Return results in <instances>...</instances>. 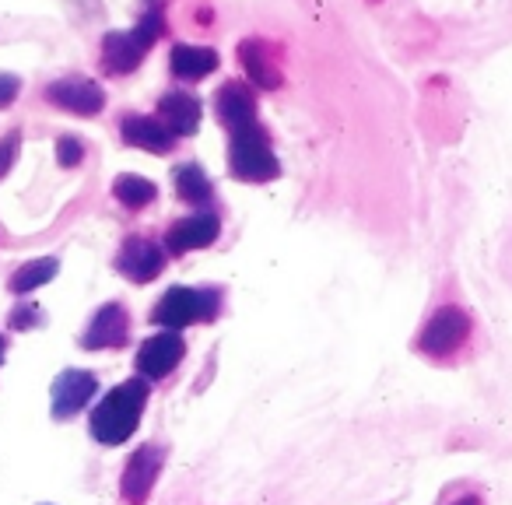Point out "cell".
<instances>
[{"mask_svg": "<svg viewBox=\"0 0 512 505\" xmlns=\"http://www.w3.org/2000/svg\"><path fill=\"white\" fill-rule=\"evenodd\" d=\"M148 379H127L116 390L102 397V404L92 411V435L102 446H120L134 435L137 418H141L144 404H148Z\"/></svg>", "mask_w": 512, "mask_h": 505, "instance_id": "1", "label": "cell"}, {"mask_svg": "<svg viewBox=\"0 0 512 505\" xmlns=\"http://www.w3.org/2000/svg\"><path fill=\"white\" fill-rule=\"evenodd\" d=\"M470 337H474V320H470L467 309L442 306V309H435L425 320V327L418 330L414 351L425 355L428 362H453L470 344Z\"/></svg>", "mask_w": 512, "mask_h": 505, "instance_id": "2", "label": "cell"}, {"mask_svg": "<svg viewBox=\"0 0 512 505\" xmlns=\"http://www.w3.org/2000/svg\"><path fill=\"white\" fill-rule=\"evenodd\" d=\"M228 169H232L235 179L242 183H267L281 172L278 158H274L271 137H267L264 127H246L239 134H232V144H228Z\"/></svg>", "mask_w": 512, "mask_h": 505, "instance_id": "3", "label": "cell"}, {"mask_svg": "<svg viewBox=\"0 0 512 505\" xmlns=\"http://www.w3.org/2000/svg\"><path fill=\"white\" fill-rule=\"evenodd\" d=\"M221 309L218 292H200V288H169L151 309V320L165 330L190 327V323L214 320Z\"/></svg>", "mask_w": 512, "mask_h": 505, "instance_id": "4", "label": "cell"}, {"mask_svg": "<svg viewBox=\"0 0 512 505\" xmlns=\"http://www.w3.org/2000/svg\"><path fill=\"white\" fill-rule=\"evenodd\" d=\"M99 393V379L85 369H64L50 386V411L57 421H67Z\"/></svg>", "mask_w": 512, "mask_h": 505, "instance_id": "5", "label": "cell"}, {"mask_svg": "<svg viewBox=\"0 0 512 505\" xmlns=\"http://www.w3.org/2000/svg\"><path fill=\"white\" fill-rule=\"evenodd\" d=\"M162 463H165V449L155 446V442H148V446H141L134 456H130L127 470H123V481H120V491H123V498H127L130 505L148 502Z\"/></svg>", "mask_w": 512, "mask_h": 505, "instance_id": "6", "label": "cell"}, {"mask_svg": "<svg viewBox=\"0 0 512 505\" xmlns=\"http://www.w3.org/2000/svg\"><path fill=\"white\" fill-rule=\"evenodd\" d=\"M162 267H165V246H158V242H151V239H141V235L123 242L120 257H116V271H120L123 278L137 281V285L155 281L158 274H162Z\"/></svg>", "mask_w": 512, "mask_h": 505, "instance_id": "7", "label": "cell"}, {"mask_svg": "<svg viewBox=\"0 0 512 505\" xmlns=\"http://www.w3.org/2000/svg\"><path fill=\"white\" fill-rule=\"evenodd\" d=\"M186 355V344L176 330H162V334L148 337L137 351V372L144 379H165Z\"/></svg>", "mask_w": 512, "mask_h": 505, "instance_id": "8", "label": "cell"}, {"mask_svg": "<svg viewBox=\"0 0 512 505\" xmlns=\"http://www.w3.org/2000/svg\"><path fill=\"white\" fill-rule=\"evenodd\" d=\"M46 99L74 116H95V113H102V106H106V92L88 78L53 81V85L46 88Z\"/></svg>", "mask_w": 512, "mask_h": 505, "instance_id": "9", "label": "cell"}, {"mask_svg": "<svg viewBox=\"0 0 512 505\" xmlns=\"http://www.w3.org/2000/svg\"><path fill=\"white\" fill-rule=\"evenodd\" d=\"M130 337V320L127 309L120 302H106V306L95 313V320L88 323V330L81 334V348L102 351V348H123Z\"/></svg>", "mask_w": 512, "mask_h": 505, "instance_id": "10", "label": "cell"}, {"mask_svg": "<svg viewBox=\"0 0 512 505\" xmlns=\"http://www.w3.org/2000/svg\"><path fill=\"white\" fill-rule=\"evenodd\" d=\"M221 225L214 214H190V218H179L176 225L165 235V249L169 253H193V249H204L218 239Z\"/></svg>", "mask_w": 512, "mask_h": 505, "instance_id": "11", "label": "cell"}, {"mask_svg": "<svg viewBox=\"0 0 512 505\" xmlns=\"http://www.w3.org/2000/svg\"><path fill=\"white\" fill-rule=\"evenodd\" d=\"M214 109H218V120L225 123L232 134H239V130H246L256 123V99L249 95L246 85H239V81H228V85L218 88Z\"/></svg>", "mask_w": 512, "mask_h": 505, "instance_id": "12", "label": "cell"}, {"mask_svg": "<svg viewBox=\"0 0 512 505\" xmlns=\"http://www.w3.org/2000/svg\"><path fill=\"white\" fill-rule=\"evenodd\" d=\"M120 134L130 148L151 151V155H169V151L176 148L172 130L165 127L162 120H151V116H127L123 127H120Z\"/></svg>", "mask_w": 512, "mask_h": 505, "instance_id": "13", "label": "cell"}, {"mask_svg": "<svg viewBox=\"0 0 512 505\" xmlns=\"http://www.w3.org/2000/svg\"><path fill=\"white\" fill-rule=\"evenodd\" d=\"M158 120L176 137H190L200 127V102L186 92H169L158 99Z\"/></svg>", "mask_w": 512, "mask_h": 505, "instance_id": "14", "label": "cell"}, {"mask_svg": "<svg viewBox=\"0 0 512 505\" xmlns=\"http://www.w3.org/2000/svg\"><path fill=\"white\" fill-rule=\"evenodd\" d=\"M144 46L137 43L134 32H113V36L102 39V67L109 74H130L137 71V64L144 60Z\"/></svg>", "mask_w": 512, "mask_h": 505, "instance_id": "15", "label": "cell"}, {"mask_svg": "<svg viewBox=\"0 0 512 505\" xmlns=\"http://www.w3.org/2000/svg\"><path fill=\"white\" fill-rule=\"evenodd\" d=\"M239 60H242V67H246V74H249V81L253 85H260V88H281V71H278V64L271 60V53H267V46L264 43H256V39H249V43H242L239 46Z\"/></svg>", "mask_w": 512, "mask_h": 505, "instance_id": "16", "label": "cell"}, {"mask_svg": "<svg viewBox=\"0 0 512 505\" xmlns=\"http://www.w3.org/2000/svg\"><path fill=\"white\" fill-rule=\"evenodd\" d=\"M172 74L183 81H197L218 67V53L207 50V46H172Z\"/></svg>", "mask_w": 512, "mask_h": 505, "instance_id": "17", "label": "cell"}, {"mask_svg": "<svg viewBox=\"0 0 512 505\" xmlns=\"http://www.w3.org/2000/svg\"><path fill=\"white\" fill-rule=\"evenodd\" d=\"M113 197L120 200L123 207H130V211H141V207H148L151 200L158 197V186L144 176L123 172V176H116V183H113Z\"/></svg>", "mask_w": 512, "mask_h": 505, "instance_id": "18", "label": "cell"}, {"mask_svg": "<svg viewBox=\"0 0 512 505\" xmlns=\"http://www.w3.org/2000/svg\"><path fill=\"white\" fill-rule=\"evenodd\" d=\"M60 271L57 257H43V260H32V264L18 267L15 274H11V292L15 295H25V292H36V288H43L46 281H53Z\"/></svg>", "mask_w": 512, "mask_h": 505, "instance_id": "19", "label": "cell"}, {"mask_svg": "<svg viewBox=\"0 0 512 505\" xmlns=\"http://www.w3.org/2000/svg\"><path fill=\"white\" fill-rule=\"evenodd\" d=\"M176 193L186 204H207L211 200V179L197 162H186L176 169Z\"/></svg>", "mask_w": 512, "mask_h": 505, "instance_id": "20", "label": "cell"}, {"mask_svg": "<svg viewBox=\"0 0 512 505\" xmlns=\"http://www.w3.org/2000/svg\"><path fill=\"white\" fill-rule=\"evenodd\" d=\"M18 144H22V134H18V130H11L8 137H0V179H4L11 169H15Z\"/></svg>", "mask_w": 512, "mask_h": 505, "instance_id": "21", "label": "cell"}, {"mask_svg": "<svg viewBox=\"0 0 512 505\" xmlns=\"http://www.w3.org/2000/svg\"><path fill=\"white\" fill-rule=\"evenodd\" d=\"M57 158H60V165H64V169H71V165H78L81 158H85V148H81L78 137H60Z\"/></svg>", "mask_w": 512, "mask_h": 505, "instance_id": "22", "label": "cell"}, {"mask_svg": "<svg viewBox=\"0 0 512 505\" xmlns=\"http://www.w3.org/2000/svg\"><path fill=\"white\" fill-rule=\"evenodd\" d=\"M158 29H162V18H158V15H144L141 22H137V29H134L137 43H141L144 50H151V43L158 39Z\"/></svg>", "mask_w": 512, "mask_h": 505, "instance_id": "23", "label": "cell"}, {"mask_svg": "<svg viewBox=\"0 0 512 505\" xmlns=\"http://www.w3.org/2000/svg\"><path fill=\"white\" fill-rule=\"evenodd\" d=\"M442 505H484V491L474 488V484H460V488H453V495H449Z\"/></svg>", "mask_w": 512, "mask_h": 505, "instance_id": "24", "label": "cell"}, {"mask_svg": "<svg viewBox=\"0 0 512 505\" xmlns=\"http://www.w3.org/2000/svg\"><path fill=\"white\" fill-rule=\"evenodd\" d=\"M32 327H39V306L25 302V306H18L11 313V330H32Z\"/></svg>", "mask_w": 512, "mask_h": 505, "instance_id": "25", "label": "cell"}, {"mask_svg": "<svg viewBox=\"0 0 512 505\" xmlns=\"http://www.w3.org/2000/svg\"><path fill=\"white\" fill-rule=\"evenodd\" d=\"M18 92H22V81H18L15 74L0 71V109H8L11 102L18 99Z\"/></svg>", "mask_w": 512, "mask_h": 505, "instance_id": "26", "label": "cell"}, {"mask_svg": "<svg viewBox=\"0 0 512 505\" xmlns=\"http://www.w3.org/2000/svg\"><path fill=\"white\" fill-rule=\"evenodd\" d=\"M4 348H8V341H4V337H0V362H4Z\"/></svg>", "mask_w": 512, "mask_h": 505, "instance_id": "27", "label": "cell"}]
</instances>
